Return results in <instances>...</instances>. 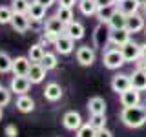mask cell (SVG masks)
Returning a JSON list of instances; mask_svg holds the SVG:
<instances>
[{
  "label": "cell",
  "instance_id": "6da1fadb",
  "mask_svg": "<svg viewBox=\"0 0 146 137\" xmlns=\"http://www.w3.org/2000/svg\"><path fill=\"white\" fill-rule=\"evenodd\" d=\"M121 121L128 128H141L146 124V108L143 106H124L121 112Z\"/></svg>",
  "mask_w": 146,
  "mask_h": 137
},
{
  "label": "cell",
  "instance_id": "7a4b0ae2",
  "mask_svg": "<svg viewBox=\"0 0 146 137\" xmlns=\"http://www.w3.org/2000/svg\"><path fill=\"white\" fill-rule=\"evenodd\" d=\"M102 62H104V66H106L108 70H119L126 61H124V57H122L121 49L113 48V49H108V51L102 55Z\"/></svg>",
  "mask_w": 146,
  "mask_h": 137
},
{
  "label": "cell",
  "instance_id": "3957f363",
  "mask_svg": "<svg viewBox=\"0 0 146 137\" xmlns=\"http://www.w3.org/2000/svg\"><path fill=\"white\" fill-rule=\"evenodd\" d=\"M119 49H121V53H122V57H124L126 62H137L141 59V46L137 42H133V40H128V42L122 44Z\"/></svg>",
  "mask_w": 146,
  "mask_h": 137
},
{
  "label": "cell",
  "instance_id": "277c9868",
  "mask_svg": "<svg viewBox=\"0 0 146 137\" xmlns=\"http://www.w3.org/2000/svg\"><path fill=\"white\" fill-rule=\"evenodd\" d=\"M29 88H31V80L26 75H15L11 79V84H9V90L15 95H24L26 91H29Z\"/></svg>",
  "mask_w": 146,
  "mask_h": 137
},
{
  "label": "cell",
  "instance_id": "5b68a950",
  "mask_svg": "<svg viewBox=\"0 0 146 137\" xmlns=\"http://www.w3.org/2000/svg\"><path fill=\"white\" fill-rule=\"evenodd\" d=\"M64 29H66V24L58 18L57 15H53V17H49L48 20H46V24H44V33L46 35H62L64 33Z\"/></svg>",
  "mask_w": 146,
  "mask_h": 137
},
{
  "label": "cell",
  "instance_id": "8992f818",
  "mask_svg": "<svg viewBox=\"0 0 146 137\" xmlns=\"http://www.w3.org/2000/svg\"><path fill=\"white\" fill-rule=\"evenodd\" d=\"M53 46H55V49H57V53H60V55H70L73 49H75V40L62 33V35L57 37V40L53 42Z\"/></svg>",
  "mask_w": 146,
  "mask_h": 137
},
{
  "label": "cell",
  "instance_id": "52a82bcc",
  "mask_svg": "<svg viewBox=\"0 0 146 137\" xmlns=\"http://www.w3.org/2000/svg\"><path fill=\"white\" fill-rule=\"evenodd\" d=\"M11 27L17 31V33H26L31 27V20L27 13H15L11 18Z\"/></svg>",
  "mask_w": 146,
  "mask_h": 137
},
{
  "label": "cell",
  "instance_id": "ba28073f",
  "mask_svg": "<svg viewBox=\"0 0 146 137\" xmlns=\"http://www.w3.org/2000/svg\"><path fill=\"white\" fill-rule=\"evenodd\" d=\"M62 126L70 132H77L82 126V117L79 112H66L62 117Z\"/></svg>",
  "mask_w": 146,
  "mask_h": 137
},
{
  "label": "cell",
  "instance_id": "9c48e42d",
  "mask_svg": "<svg viewBox=\"0 0 146 137\" xmlns=\"http://www.w3.org/2000/svg\"><path fill=\"white\" fill-rule=\"evenodd\" d=\"M128 88H131L130 75H126V73H117V75H113V79H111V90L115 91V93L121 95L122 91H126Z\"/></svg>",
  "mask_w": 146,
  "mask_h": 137
},
{
  "label": "cell",
  "instance_id": "30bf717a",
  "mask_svg": "<svg viewBox=\"0 0 146 137\" xmlns=\"http://www.w3.org/2000/svg\"><path fill=\"white\" fill-rule=\"evenodd\" d=\"M77 62L80 66H91L95 62V51L90 46H82V48L77 49Z\"/></svg>",
  "mask_w": 146,
  "mask_h": 137
},
{
  "label": "cell",
  "instance_id": "8fae6325",
  "mask_svg": "<svg viewBox=\"0 0 146 137\" xmlns=\"http://www.w3.org/2000/svg\"><path fill=\"white\" fill-rule=\"evenodd\" d=\"M46 71L48 70H46L40 62H33L31 68H29V71H27V79L31 80V84H40L46 77Z\"/></svg>",
  "mask_w": 146,
  "mask_h": 137
},
{
  "label": "cell",
  "instance_id": "7c38bea8",
  "mask_svg": "<svg viewBox=\"0 0 146 137\" xmlns=\"http://www.w3.org/2000/svg\"><path fill=\"white\" fill-rule=\"evenodd\" d=\"M31 64L33 62L29 61V57H17V59H13V68H11L13 75H26L27 77V71H29Z\"/></svg>",
  "mask_w": 146,
  "mask_h": 137
},
{
  "label": "cell",
  "instance_id": "4fadbf2b",
  "mask_svg": "<svg viewBox=\"0 0 146 137\" xmlns=\"http://www.w3.org/2000/svg\"><path fill=\"white\" fill-rule=\"evenodd\" d=\"M130 35L131 33L126 29V27H122V29H111L110 31V44L121 48L122 44H126L128 40H130Z\"/></svg>",
  "mask_w": 146,
  "mask_h": 137
},
{
  "label": "cell",
  "instance_id": "5bb4252c",
  "mask_svg": "<svg viewBox=\"0 0 146 137\" xmlns=\"http://www.w3.org/2000/svg\"><path fill=\"white\" fill-rule=\"evenodd\" d=\"M141 102V93L135 88H128L121 93V104L122 106H137Z\"/></svg>",
  "mask_w": 146,
  "mask_h": 137
},
{
  "label": "cell",
  "instance_id": "9a60e30c",
  "mask_svg": "<svg viewBox=\"0 0 146 137\" xmlns=\"http://www.w3.org/2000/svg\"><path fill=\"white\" fill-rule=\"evenodd\" d=\"M44 97H46V100H49V102H57V100H60L62 99L60 84H57V82H49V84H46Z\"/></svg>",
  "mask_w": 146,
  "mask_h": 137
},
{
  "label": "cell",
  "instance_id": "2e32d148",
  "mask_svg": "<svg viewBox=\"0 0 146 137\" xmlns=\"http://www.w3.org/2000/svg\"><path fill=\"white\" fill-rule=\"evenodd\" d=\"M84 26L80 24V22H70V24H66V29H64V35H68L70 39L73 40H80L82 37H84Z\"/></svg>",
  "mask_w": 146,
  "mask_h": 137
},
{
  "label": "cell",
  "instance_id": "e0dca14e",
  "mask_svg": "<svg viewBox=\"0 0 146 137\" xmlns=\"http://www.w3.org/2000/svg\"><path fill=\"white\" fill-rule=\"evenodd\" d=\"M126 29L130 31V33H139V31H143L144 29V18H143V15L135 13V15H130V17H128Z\"/></svg>",
  "mask_w": 146,
  "mask_h": 137
},
{
  "label": "cell",
  "instance_id": "ac0fdd59",
  "mask_svg": "<svg viewBox=\"0 0 146 137\" xmlns=\"http://www.w3.org/2000/svg\"><path fill=\"white\" fill-rule=\"evenodd\" d=\"M110 31H111V29H108V27H104V24H100L97 29H95V33H93V42H95V46L104 48V46L110 42Z\"/></svg>",
  "mask_w": 146,
  "mask_h": 137
},
{
  "label": "cell",
  "instance_id": "d6986e66",
  "mask_svg": "<svg viewBox=\"0 0 146 137\" xmlns=\"http://www.w3.org/2000/svg\"><path fill=\"white\" fill-rule=\"evenodd\" d=\"M126 20H128V17L124 13L121 9H115V13L110 18L108 26H110V29H122V27H126Z\"/></svg>",
  "mask_w": 146,
  "mask_h": 137
},
{
  "label": "cell",
  "instance_id": "ffe728a7",
  "mask_svg": "<svg viewBox=\"0 0 146 137\" xmlns=\"http://www.w3.org/2000/svg\"><path fill=\"white\" fill-rule=\"evenodd\" d=\"M17 110L18 112H22V113H29V112H33L35 110V100L29 97V95H18V99H17Z\"/></svg>",
  "mask_w": 146,
  "mask_h": 137
},
{
  "label": "cell",
  "instance_id": "44dd1931",
  "mask_svg": "<svg viewBox=\"0 0 146 137\" xmlns=\"http://www.w3.org/2000/svg\"><path fill=\"white\" fill-rule=\"evenodd\" d=\"M130 79H131V88H135L139 91L146 90V71L144 70H135L130 75Z\"/></svg>",
  "mask_w": 146,
  "mask_h": 137
},
{
  "label": "cell",
  "instance_id": "7402d4cb",
  "mask_svg": "<svg viewBox=\"0 0 146 137\" xmlns=\"http://www.w3.org/2000/svg\"><path fill=\"white\" fill-rule=\"evenodd\" d=\"M77 6H79L80 13L84 17H93L95 13H97V9H99V6H97V2H95V0H79V2H77Z\"/></svg>",
  "mask_w": 146,
  "mask_h": 137
},
{
  "label": "cell",
  "instance_id": "603a6c76",
  "mask_svg": "<svg viewBox=\"0 0 146 137\" xmlns=\"http://www.w3.org/2000/svg\"><path fill=\"white\" fill-rule=\"evenodd\" d=\"M88 112L90 113H106V100L102 97H91L88 100Z\"/></svg>",
  "mask_w": 146,
  "mask_h": 137
},
{
  "label": "cell",
  "instance_id": "cb8c5ba5",
  "mask_svg": "<svg viewBox=\"0 0 146 137\" xmlns=\"http://www.w3.org/2000/svg\"><path fill=\"white\" fill-rule=\"evenodd\" d=\"M46 6H42V4L38 2H31L29 4V11H27V15H29L31 20H42V18L46 17Z\"/></svg>",
  "mask_w": 146,
  "mask_h": 137
},
{
  "label": "cell",
  "instance_id": "d4e9b609",
  "mask_svg": "<svg viewBox=\"0 0 146 137\" xmlns=\"http://www.w3.org/2000/svg\"><path fill=\"white\" fill-rule=\"evenodd\" d=\"M115 4L113 6H104V7H99L97 13H95V17H97V20L100 22V24H108L110 18H111V15L115 13Z\"/></svg>",
  "mask_w": 146,
  "mask_h": 137
},
{
  "label": "cell",
  "instance_id": "484cf974",
  "mask_svg": "<svg viewBox=\"0 0 146 137\" xmlns=\"http://www.w3.org/2000/svg\"><path fill=\"white\" fill-rule=\"evenodd\" d=\"M117 9H121L126 17H130V15H135L139 11V4H137V0H121Z\"/></svg>",
  "mask_w": 146,
  "mask_h": 137
},
{
  "label": "cell",
  "instance_id": "4316f807",
  "mask_svg": "<svg viewBox=\"0 0 146 137\" xmlns=\"http://www.w3.org/2000/svg\"><path fill=\"white\" fill-rule=\"evenodd\" d=\"M44 55H46V49L42 44H33L29 48V51H27V57H29L31 62H40Z\"/></svg>",
  "mask_w": 146,
  "mask_h": 137
},
{
  "label": "cell",
  "instance_id": "83f0119b",
  "mask_svg": "<svg viewBox=\"0 0 146 137\" xmlns=\"http://www.w3.org/2000/svg\"><path fill=\"white\" fill-rule=\"evenodd\" d=\"M90 124L95 130H102L106 128V115L104 113H90Z\"/></svg>",
  "mask_w": 146,
  "mask_h": 137
},
{
  "label": "cell",
  "instance_id": "f1b7e54d",
  "mask_svg": "<svg viewBox=\"0 0 146 137\" xmlns=\"http://www.w3.org/2000/svg\"><path fill=\"white\" fill-rule=\"evenodd\" d=\"M40 64L46 68V70H55L57 68V64H58V61H57V55L55 53H49V51H46V55L42 57V61H40Z\"/></svg>",
  "mask_w": 146,
  "mask_h": 137
},
{
  "label": "cell",
  "instance_id": "f546056e",
  "mask_svg": "<svg viewBox=\"0 0 146 137\" xmlns=\"http://www.w3.org/2000/svg\"><path fill=\"white\" fill-rule=\"evenodd\" d=\"M57 17L60 18L64 24H70V22H73V7H62V6H58Z\"/></svg>",
  "mask_w": 146,
  "mask_h": 137
},
{
  "label": "cell",
  "instance_id": "4dcf8cb0",
  "mask_svg": "<svg viewBox=\"0 0 146 137\" xmlns=\"http://www.w3.org/2000/svg\"><path fill=\"white\" fill-rule=\"evenodd\" d=\"M13 68V59L7 53L0 51V73H9Z\"/></svg>",
  "mask_w": 146,
  "mask_h": 137
},
{
  "label": "cell",
  "instance_id": "1f68e13d",
  "mask_svg": "<svg viewBox=\"0 0 146 137\" xmlns=\"http://www.w3.org/2000/svg\"><path fill=\"white\" fill-rule=\"evenodd\" d=\"M13 13H27L29 11V0H11Z\"/></svg>",
  "mask_w": 146,
  "mask_h": 137
},
{
  "label": "cell",
  "instance_id": "d6a6232c",
  "mask_svg": "<svg viewBox=\"0 0 146 137\" xmlns=\"http://www.w3.org/2000/svg\"><path fill=\"white\" fill-rule=\"evenodd\" d=\"M75 137H97V130L88 122V124H82L79 130H77Z\"/></svg>",
  "mask_w": 146,
  "mask_h": 137
},
{
  "label": "cell",
  "instance_id": "836d02e7",
  "mask_svg": "<svg viewBox=\"0 0 146 137\" xmlns=\"http://www.w3.org/2000/svg\"><path fill=\"white\" fill-rule=\"evenodd\" d=\"M13 9L11 6H0V24H11V18H13Z\"/></svg>",
  "mask_w": 146,
  "mask_h": 137
},
{
  "label": "cell",
  "instance_id": "e575fe53",
  "mask_svg": "<svg viewBox=\"0 0 146 137\" xmlns=\"http://www.w3.org/2000/svg\"><path fill=\"white\" fill-rule=\"evenodd\" d=\"M11 90H6V88H0V106H7L9 102H11Z\"/></svg>",
  "mask_w": 146,
  "mask_h": 137
},
{
  "label": "cell",
  "instance_id": "d590c367",
  "mask_svg": "<svg viewBox=\"0 0 146 137\" xmlns=\"http://www.w3.org/2000/svg\"><path fill=\"white\" fill-rule=\"evenodd\" d=\"M4 134H6L7 137H17L18 135V130H17L15 124H7L6 128H4Z\"/></svg>",
  "mask_w": 146,
  "mask_h": 137
},
{
  "label": "cell",
  "instance_id": "8d00e7d4",
  "mask_svg": "<svg viewBox=\"0 0 146 137\" xmlns=\"http://www.w3.org/2000/svg\"><path fill=\"white\" fill-rule=\"evenodd\" d=\"M77 2H79V0H58V4H60L62 7H73Z\"/></svg>",
  "mask_w": 146,
  "mask_h": 137
},
{
  "label": "cell",
  "instance_id": "74e56055",
  "mask_svg": "<svg viewBox=\"0 0 146 137\" xmlns=\"http://www.w3.org/2000/svg\"><path fill=\"white\" fill-rule=\"evenodd\" d=\"M97 137H113V134L108 128H102V130H97Z\"/></svg>",
  "mask_w": 146,
  "mask_h": 137
},
{
  "label": "cell",
  "instance_id": "f35d334b",
  "mask_svg": "<svg viewBox=\"0 0 146 137\" xmlns=\"http://www.w3.org/2000/svg\"><path fill=\"white\" fill-rule=\"evenodd\" d=\"M97 2V6L99 7H104V6H113V4H117L115 0H95Z\"/></svg>",
  "mask_w": 146,
  "mask_h": 137
},
{
  "label": "cell",
  "instance_id": "ab89813d",
  "mask_svg": "<svg viewBox=\"0 0 146 137\" xmlns=\"http://www.w3.org/2000/svg\"><path fill=\"white\" fill-rule=\"evenodd\" d=\"M137 70H144L146 71V59L141 57L139 61H137Z\"/></svg>",
  "mask_w": 146,
  "mask_h": 137
},
{
  "label": "cell",
  "instance_id": "60d3db41",
  "mask_svg": "<svg viewBox=\"0 0 146 137\" xmlns=\"http://www.w3.org/2000/svg\"><path fill=\"white\" fill-rule=\"evenodd\" d=\"M35 2L42 4V6H46V7H49V6H53V4H55V0H35Z\"/></svg>",
  "mask_w": 146,
  "mask_h": 137
},
{
  "label": "cell",
  "instance_id": "b9f144b4",
  "mask_svg": "<svg viewBox=\"0 0 146 137\" xmlns=\"http://www.w3.org/2000/svg\"><path fill=\"white\" fill-rule=\"evenodd\" d=\"M141 57H143V59H146V44H143V46H141Z\"/></svg>",
  "mask_w": 146,
  "mask_h": 137
},
{
  "label": "cell",
  "instance_id": "7bdbcfd3",
  "mask_svg": "<svg viewBox=\"0 0 146 137\" xmlns=\"http://www.w3.org/2000/svg\"><path fill=\"white\" fill-rule=\"evenodd\" d=\"M137 4L139 6H146V0H137Z\"/></svg>",
  "mask_w": 146,
  "mask_h": 137
},
{
  "label": "cell",
  "instance_id": "ee69618b",
  "mask_svg": "<svg viewBox=\"0 0 146 137\" xmlns=\"http://www.w3.org/2000/svg\"><path fill=\"white\" fill-rule=\"evenodd\" d=\"M0 119H2V106H0Z\"/></svg>",
  "mask_w": 146,
  "mask_h": 137
},
{
  "label": "cell",
  "instance_id": "f6af8a7d",
  "mask_svg": "<svg viewBox=\"0 0 146 137\" xmlns=\"http://www.w3.org/2000/svg\"><path fill=\"white\" fill-rule=\"evenodd\" d=\"M144 15H146V6H144Z\"/></svg>",
  "mask_w": 146,
  "mask_h": 137
},
{
  "label": "cell",
  "instance_id": "bcb514c9",
  "mask_svg": "<svg viewBox=\"0 0 146 137\" xmlns=\"http://www.w3.org/2000/svg\"><path fill=\"white\" fill-rule=\"evenodd\" d=\"M115 2H117V4H119V2H121V0H115Z\"/></svg>",
  "mask_w": 146,
  "mask_h": 137
},
{
  "label": "cell",
  "instance_id": "7dc6e473",
  "mask_svg": "<svg viewBox=\"0 0 146 137\" xmlns=\"http://www.w3.org/2000/svg\"><path fill=\"white\" fill-rule=\"evenodd\" d=\"M0 88H2V84H0Z\"/></svg>",
  "mask_w": 146,
  "mask_h": 137
}]
</instances>
